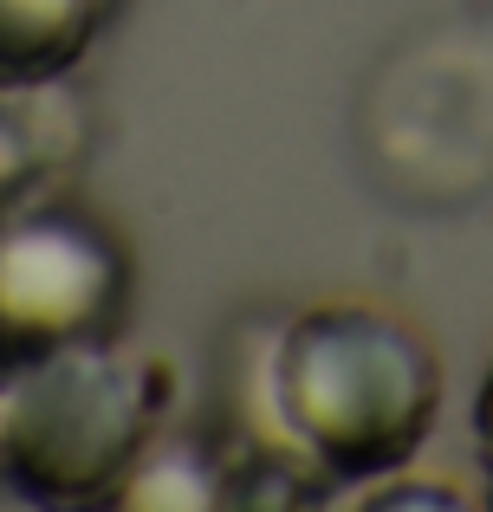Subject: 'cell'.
<instances>
[{
	"mask_svg": "<svg viewBox=\"0 0 493 512\" xmlns=\"http://www.w3.org/2000/svg\"><path fill=\"white\" fill-rule=\"evenodd\" d=\"M266 409L292 454L331 480H383L422 454L442 409V363L377 305H312L266 350Z\"/></svg>",
	"mask_w": 493,
	"mask_h": 512,
	"instance_id": "1",
	"label": "cell"
},
{
	"mask_svg": "<svg viewBox=\"0 0 493 512\" xmlns=\"http://www.w3.org/2000/svg\"><path fill=\"white\" fill-rule=\"evenodd\" d=\"M163 415V370L124 357L111 338L46 350L13 370L7 487L33 506L117 500Z\"/></svg>",
	"mask_w": 493,
	"mask_h": 512,
	"instance_id": "2",
	"label": "cell"
},
{
	"mask_svg": "<svg viewBox=\"0 0 493 512\" xmlns=\"http://www.w3.org/2000/svg\"><path fill=\"white\" fill-rule=\"evenodd\" d=\"M130 292V260L91 214L65 201L0 214V363L46 357V350L111 338Z\"/></svg>",
	"mask_w": 493,
	"mask_h": 512,
	"instance_id": "3",
	"label": "cell"
},
{
	"mask_svg": "<svg viewBox=\"0 0 493 512\" xmlns=\"http://www.w3.org/2000/svg\"><path fill=\"white\" fill-rule=\"evenodd\" d=\"M78 143H85V117L59 91V78L0 85V214L46 201L52 182L78 163Z\"/></svg>",
	"mask_w": 493,
	"mask_h": 512,
	"instance_id": "4",
	"label": "cell"
},
{
	"mask_svg": "<svg viewBox=\"0 0 493 512\" xmlns=\"http://www.w3.org/2000/svg\"><path fill=\"white\" fill-rule=\"evenodd\" d=\"M124 0H0V85L65 78Z\"/></svg>",
	"mask_w": 493,
	"mask_h": 512,
	"instance_id": "5",
	"label": "cell"
},
{
	"mask_svg": "<svg viewBox=\"0 0 493 512\" xmlns=\"http://www.w3.org/2000/svg\"><path fill=\"white\" fill-rule=\"evenodd\" d=\"M234 500V480H228V461L202 448V441H156L137 454V467L124 474L117 487V506H150V512H208Z\"/></svg>",
	"mask_w": 493,
	"mask_h": 512,
	"instance_id": "6",
	"label": "cell"
},
{
	"mask_svg": "<svg viewBox=\"0 0 493 512\" xmlns=\"http://www.w3.org/2000/svg\"><path fill=\"white\" fill-rule=\"evenodd\" d=\"M474 454H481L487 500H493V370H487V383H481V402H474Z\"/></svg>",
	"mask_w": 493,
	"mask_h": 512,
	"instance_id": "7",
	"label": "cell"
},
{
	"mask_svg": "<svg viewBox=\"0 0 493 512\" xmlns=\"http://www.w3.org/2000/svg\"><path fill=\"white\" fill-rule=\"evenodd\" d=\"M7 396H13V370L0 363V480H7Z\"/></svg>",
	"mask_w": 493,
	"mask_h": 512,
	"instance_id": "8",
	"label": "cell"
}]
</instances>
